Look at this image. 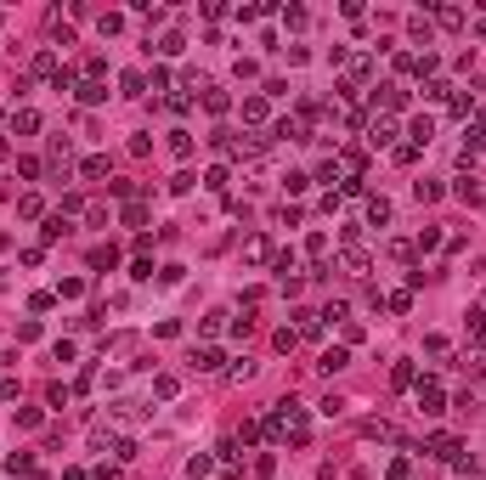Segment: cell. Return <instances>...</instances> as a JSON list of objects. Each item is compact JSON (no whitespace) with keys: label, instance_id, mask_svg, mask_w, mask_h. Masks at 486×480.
Returning <instances> with one entry per match:
<instances>
[{"label":"cell","instance_id":"cell-21","mask_svg":"<svg viewBox=\"0 0 486 480\" xmlns=\"http://www.w3.org/2000/svg\"><path fill=\"white\" fill-rule=\"evenodd\" d=\"M362 435H368V441H396V429H391L385 418H368V424H362Z\"/></svg>","mask_w":486,"mask_h":480},{"label":"cell","instance_id":"cell-6","mask_svg":"<svg viewBox=\"0 0 486 480\" xmlns=\"http://www.w3.org/2000/svg\"><path fill=\"white\" fill-rule=\"evenodd\" d=\"M6 475H17V480H40V469H34V452H11V458H6Z\"/></svg>","mask_w":486,"mask_h":480},{"label":"cell","instance_id":"cell-18","mask_svg":"<svg viewBox=\"0 0 486 480\" xmlns=\"http://www.w3.org/2000/svg\"><path fill=\"white\" fill-rule=\"evenodd\" d=\"M227 108H232V96H227V90H210V85H204V113H215V119H221Z\"/></svg>","mask_w":486,"mask_h":480},{"label":"cell","instance_id":"cell-39","mask_svg":"<svg viewBox=\"0 0 486 480\" xmlns=\"http://www.w3.org/2000/svg\"><path fill=\"white\" fill-rule=\"evenodd\" d=\"M210 469H215V458H204V452H198V458L187 464V475H192V480H204V475H210Z\"/></svg>","mask_w":486,"mask_h":480},{"label":"cell","instance_id":"cell-9","mask_svg":"<svg viewBox=\"0 0 486 480\" xmlns=\"http://www.w3.org/2000/svg\"><path fill=\"white\" fill-rule=\"evenodd\" d=\"M368 226H391V198H385V192L368 198Z\"/></svg>","mask_w":486,"mask_h":480},{"label":"cell","instance_id":"cell-8","mask_svg":"<svg viewBox=\"0 0 486 480\" xmlns=\"http://www.w3.org/2000/svg\"><path fill=\"white\" fill-rule=\"evenodd\" d=\"M430 136H435V119H430V113H424V119H413V125H407V147H424V142H430Z\"/></svg>","mask_w":486,"mask_h":480},{"label":"cell","instance_id":"cell-40","mask_svg":"<svg viewBox=\"0 0 486 480\" xmlns=\"http://www.w3.org/2000/svg\"><path fill=\"white\" fill-rule=\"evenodd\" d=\"M385 306H391V311H396V317H402L407 306H413V294H407V288H396V294H385Z\"/></svg>","mask_w":486,"mask_h":480},{"label":"cell","instance_id":"cell-47","mask_svg":"<svg viewBox=\"0 0 486 480\" xmlns=\"http://www.w3.org/2000/svg\"><path fill=\"white\" fill-rule=\"evenodd\" d=\"M91 385H96V367H80V379H74V396H85Z\"/></svg>","mask_w":486,"mask_h":480},{"label":"cell","instance_id":"cell-52","mask_svg":"<svg viewBox=\"0 0 486 480\" xmlns=\"http://www.w3.org/2000/svg\"><path fill=\"white\" fill-rule=\"evenodd\" d=\"M481 34H486V28H481Z\"/></svg>","mask_w":486,"mask_h":480},{"label":"cell","instance_id":"cell-35","mask_svg":"<svg viewBox=\"0 0 486 480\" xmlns=\"http://www.w3.org/2000/svg\"><path fill=\"white\" fill-rule=\"evenodd\" d=\"M96 28H102V34H119V28H125V17H119V11H102V17H96Z\"/></svg>","mask_w":486,"mask_h":480},{"label":"cell","instance_id":"cell-13","mask_svg":"<svg viewBox=\"0 0 486 480\" xmlns=\"http://www.w3.org/2000/svg\"><path fill=\"white\" fill-rule=\"evenodd\" d=\"M277 136H283V142H311L306 119H277Z\"/></svg>","mask_w":486,"mask_h":480},{"label":"cell","instance_id":"cell-22","mask_svg":"<svg viewBox=\"0 0 486 480\" xmlns=\"http://www.w3.org/2000/svg\"><path fill=\"white\" fill-rule=\"evenodd\" d=\"M243 119H249V125H266V96H249V102H243Z\"/></svg>","mask_w":486,"mask_h":480},{"label":"cell","instance_id":"cell-36","mask_svg":"<svg viewBox=\"0 0 486 480\" xmlns=\"http://www.w3.org/2000/svg\"><path fill=\"white\" fill-rule=\"evenodd\" d=\"M192 187H198V175H192V169H181V175H170V192H192Z\"/></svg>","mask_w":486,"mask_h":480},{"label":"cell","instance_id":"cell-41","mask_svg":"<svg viewBox=\"0 0 486 480\" xmlns=\"http://www.w3.org/2000/svg\"><path fill=\"white\" fill-rule=\"evenodd\" d=\"M119 85H125V96H142V90H148V74H125Z\"/></svg>","mask_w":486,"mask_h":480},{"label":"cell","instance_id":"cell-7","mask_svg":"<svg viewBox=\"0 0 486 480\" xmlns=\"http://www.w3.org/2000/svg\"><path fill=\"white\" fill-rule=\"evenodd\" d=\"M57 74H63V63H57V51L46 46V51L34 57V80H57Z\"/></svg>","mask_w":486,"mask_h":480},{"label":"cell","instance_id":"cell-11","mask_svg":"<svg viewBox=\"0 0 486 480\" xmlns=\"http://www.w3.org/2000/svg\"><path fill=\"white\" fill-rule=\"evenodd\" d=\"M74 96H80L85 108H96V102H108V85H96V80H80V85H74Z\"/></svg>","mask_w":486,"mask_h":480},{"label":"cell","instance_id":"cell-49","mask_svg":"<svg viewBox=\"0 0 486 480\" xmlns=\"http://www.w3.org/2000/svg\"><path fill=\"white\" fill-rule=\"evenodd\" d=\"M91 480H119V469H108V464H96V469H91Z\"/></svg>","mask_w":486,"mask_h":480},{"label":"cell","instance_id":"cell-51","mask_svg":"<svg viewBox=\"0 0 486 480\" xmlns=\"http://www.w3.org/2000/svg\"><path fill=\"white\" fill-rule=\"evenodd\" d=\"M68 480H85V475H80V469H68Z\"/></svg>","mask_w":486,"mask_h":480},{"label":"cell","instance_id":"cell-42","mask_svg":"<svg viewBox=\"0 0 486 480\" xmlns=\"http://www.w3.org/2000/svg\"><path fill=\"white\" fill-rule=\"evenodd\" d=\"M108 192H113V198H125V204H136V187H130V181H108Z\"/></svg>","mask_w":486,"mask_h":480},{"label":"cell","instance_id":"cell-32","mask_svg":"<svg viewBox=\"0 0 486 480\" xmlns=\"http://www.w3.org/2000/svg\"><path fill=\"white\" fill-rule=\"evenodd\" d=\"M470 339L486 350V311H470Z\"/></svg>","mask_w":486,"mask_h":480},{"label":"cell","instance_id":"cell-50","mask_svg":"<svg viewBox=\"0 0 486 480\" xmlns=\"http://www.w3.org/2000/svg\"><path fill=\"white\" fill-rule=\"evenodd\" d=\"M475 136H486V108H481V119H475Z\"/></svg>","mask_w":486,"mask_h":480},{"label":"cell","instance_id":"cell-19","mask_svg":"<svg viewBox=\"0 0 486 480\" xmlns=\"http://www.w3.org/2000/svg\"><path fill=\"white\" fill-rule=\"evenodd\" d=\"M80 175L85 181H102V175H108V153H91V159L80 164Z\"/></svg>","mask_w":486,"mask_h":480},{"label":"cell","instance_id":"cell-2","mask_svg":"<svg viewBox=\"0 0 486 480\" xmlns=\"http://www.w3.org/2000/svg\"><path fill=\"white\" fill-rule=\"evenodd\" d=\"M407 102H413V96H407V85H379V90H373V108H385V113H396V108H407Z\"/></svg>","mask_w":486,"mask_h":480},{"label":"cell","instance_id":"cell-15","mask_svg":"<svg viewBox=\"0 0 486 480\" xmlns=\"http://www.w3.org/2000/svg\"><path fill=\"white\" fill-rule=\"evenodd\" d=\"M323 373H339V367H351V350L345 345H334V350H323V362H317Z\"/></svg>","mask_w":486,"mask_h":480},{"label":"cell","instance_id":"cell-26","mask_svg":"<svg viewBox=\"0 0 486 480\" xmlns=\"http://www.w3.org/2000/svg\"><path fill=\"white\" fill-rule=\"evenodd\" d=\"M272 271L289 283V271H294V249H277V254H272Z\"/></svg>","mask_w":486,"mask_h":480},{"label":"cell","instance_id":"cell-37","mask_svg":"<svg viewBox=\"0 0 486 480\" xmlns=\"http://www.w3.org/2000/svg\"><path fill=\"white\" fill-rule=\"evenodd\" d=\"M345 266H351V277H362V271H368V254H362V249H345Z\"/></svg>","mask_w":486,"mask_h":480},{"label":"cell","instance_id":"cell-4","mask_svg":"<svg viewBox=\"0 0 486 480\" xmlns=\"http://www.w3.org/2000/svg\"><path fill=\"white\" fill-rule=\"evenodd\" d=\"M68 232H74V221H68V215H46V226H40V243H63Z\"/></svg>","mask_w":486,"mask_h":480},{"label":"cell","instance_id":"cell-14","mask_svg":"<svg viewBox=\"0 0 486 480\" xmlns=\"http://www.w3.org/2000/svg\"><path fill=\"white\" fill-rule=\"evenodd\" d=\"M221 362H227V356H221L215 345H204V350L192 356V367H198V373H221Z\"/></svg>","mask_w":486,"mask_h":480},{"label":"cell","instance_id":"cell-46","mask_svg":"<svg viewBox=\"0 0 486 480\" xmlns=\"http://www.w3.org/2000/svg\"><path fill=\"white\" fill-rule=\"evenodd\" d=\"M396 74H418V57L413 51H396Z\"/></svg>","mask_w":486,"mask_h":480},{"label":"cell","instance_id":"cell-29","mask_svg":"<svg viewBox=\"0 0 486 480\" xmlns=\"http://www.w3.org/2000/svg\"><path fill=\"white\" fill-rule=\"evenodd\" d=\"M232 441H238V447H254V441H260V424H254V418H243V424H238V435H232Z\"/></svg>","mask_w":486,"mask_h":480},{"label":"cell","instance_id":"cell-44","mask_svg":"<svg viewBox=\"0 0 486 480\" xmlns=\"http://www.w3.org/2000/svg\"><path fill=\"white\" fill-rule=\"evenodd\" d=\"M254 475H277V452H260L254 458Z\"/></svg>","mask_w":486,"mask_h":480},{"label":"cell","instance_id":"cell-43","mask_svg":"<svg viewBox=\"0 0 486 480\" xmlns=\"http://www.w3.org/2000/svg\"><path fill=\"white\" fill-rule=\"evenodd\" d=\"M413 192H418V204H435V198H441V187H435V181H418Z\"/></svg>","mask_w":486,"mask_h":480},{"label":"cell","instance_id":"cell-12","mask_svg":"<svg viewBox=\"0 0 486 480\" xmlns=\"http://www.w3.org/2000/svg\"><path fill=\"white\" fill-rule=\"evenodd\" d=\"M11 130H17V136H34V130H40V113H34V108H17V113H11Z\"/></svg>","mask_w":486,"mask_h":480},{"label":"cell","instance_id":"cell-10","mask_svg":"<svg viewBox=\"0 0 486 480\" xmlns=\"http://www.w3.org/2000/svg\"><path fill=\"white\" fill-rule=\"evenodd\" d=\"M113 266H119V249L113 243H96L91 249V271H113Z\"/></svg>","mask_w":486,"mask_h":480},{"label":"cell","instance_id":"cell-38","mask_svg":"<svg viewBox=\"0 0 486 480\" xmlns=\"http://www.w3.org/2000/svg\"><path fill=\"white\" fill-rule=\"evenodd\" d=\"M80 294H85V283H80V277H68V283H57V300H80Z\"/></svg>","mask_w":486,"mask_h":480},{"label":"cell","instance_id":"cell-27","mask_svg":"<svg viewBox=\"0 0 486 480\" xmlns=\"http://www.w3.org/2000/svg\"><path fill=\"white\" fill-rule=\"evenodd\" d=\"M153 51H159V57H181V51H187V40H181V34H164Z\"/></svg>","mask_w":486,"mask_h":480},{"label":"cell","instance_id":"cell-48","mask_svg":"<svg viewBox=\"0 0 486 480\" xmlns=\"http://www.w3.org/2000/svg\"><path fill=\"white\" fill-rule=\"evenodd\" d=\"M413 475V464H407V458H396V464H391V480H407Z\"/></svg>","mask_w":486,"mask_h":480},{"label":"cell","instance_id":"cell-17","mask_svg":"<svg viewBox=\"0 0 486 480\" xmlns=\"http://www.w3.org/2000/svg\"><path fill=\"white\" fill-rule=\"evenodd\" d=\"M153 396H159V401H175V396H181V379H175V373H159V379H153Z\"/></svg>","mask_w":486,"mask_h":480},{"label":"cell","instance_id":"cell-25","mask_svg":"<svg viewBox=\"0 0 486 480\" xmlns=\"http://www.w3.org/2000/svg\"><path fill=\"white\" fill-rule=\"evenodd\" d=\"M17 215H23V221H34V215H46V204H40L34 192H23V198H17Z\"/></svg>","mask_w":486,"mask_h":480},{"label":"cell","instance_id":"cell-20","mask_svg":"<svg viewBox=\"0 0 486 480\" xmlns=\"http://www.w3.org/2000/svg\"><path fill=\"white\" fill-rule=\"evenodd\" d=\"M435 23L441 28H464V6H435Z\"/></svg>","mask_w":486,"mask_h":480},{"label":"cell","instance_id":"cell-5","mask_svg":"<svg viewBox=\"0 0 486 480\" xmlns=\"http://www.w3.org/2000/svg\"><path fill=\"white\" fill-rule=\"evenodd\" d=\"M272 254H277V249H272V238H260V232L243 243V260H254V266H272Z\"/></svg>","mask_w":486,"mask_h":480},{"label":"cell","instance_id":"cell-30","mask_svg":"<svg viewBox=\"0 0 486 480\" xmlns=\"http://www.w3.org/2000/svg\"><path fill=\"white\" fill-rule=\"evenodd\" d=\"M125 226H148V204H142V198L125 204Z\"/></svg>","mask_w":486,"mask_h":480},{"label":"cell","instance_id":"cell-16","mask_svg":"<svg viewBox=\"0 0 486 480\" xmlns=\"http://www.w3.org/2000/svg\"><path fill=\"white\" fill-rule=\"evenodd\" d=\"M391 385H396V390H413V385H418V367H413V362H396V367H391Z\"/></svg>","mask_w":486,"mask_h":480},{"label":"cell","instance_id":"cell-28","mask_svg":"<svg viewBox=\"0 0 486 480\" xmlns=\"http://www.w3.org/2000/svg\"><path fill=\"white\" fill-rule=\"evenodd\" d=\"M430 249H441V232H435V226H424V232H418V243H413V254H430Z\"/></svg>","mask_w":486,"mask_h":480},{"label":"cell","instance_id":"cell-24","mask_svg":"<svg viewBox=\"0 0 486 480\" xmlns=\"http://www.w3.org/2000/svg\"><path fill=\"white\" fill-rule=\"evenodd\" d=\"M227 181H232V175H227V164H215V169H204V187H210V192H227Z\"/></svg>","mask_w":486,"mask_h":480},{"label":"cell","instance_id":"cell-33","mask_svg":"<svg viewBox=\"0 0 486 480\" xmlns=\"http://www.w3.org/2000/svg\"><path fill=\"white\" fill-rule=\"evenodd\" d=\"M447 96H453V85H447V80H430V85H424V102H447Z\"/></svg>","mask_w":486,"mask_h":480},{"label":"cell","instance_id":"cell-34","mask_svg":"<svg viewBox=\"0 0 486 480\" xmlns=\"http://www.w3.org/2000/svg\"><path fill=\"white\" fill-rule=\"evenodd\" d=\"M51 164L68 175V136H57V142H51Z\"/></svg>","mask_w":486,"mask_h":480},{"label":"cell","instance_id":"cell-1","mask_svg":"<svg viewBox=\"0 0 486 480\" xmlns=\"http://www.w3.org/2000/svg\"><path fill=\"white\" fill-rule=\"evenodd\" d=\"M413 396H418V407L435 418V412H447V390H441V379H418L413 385Z\"/></svg>","mask_w":486,"mask_h":480},{"label":"cell","instance_id":"cell-45","mask_svg":"<svg viewBox=\"0 0 486 480\" xmlns=\"http://www.w3.org/2000/svg\"><path fill=\"white\" fill-rule=\"evenodd\" d=\"M102 74H108V63H102V57H85V80L102 85Z\"/></svg>","mask_w":486,"mask_h":480},{"label":"cell","instance_id":"cell-3","mask_svg":"<svg viewBox=\"0 0 486 480\" xmlns=\"http://www.w3.org/2000/svg\"><path fill=\"white\" fill-rule=\"evenodd\" d=\"M391 142H396V119H385V113H379V119L368 125V147H391Z\"/></svg>","mask_w":486,"mask_h":480},{"label":"cell","instance_id":"cell-31","mask_svg":"<svg viewBox=\"0 0 486 480\" xmlns=\"http://www.w3.org/2000/svg\"><path fill=\"white\" fill-rule=\"evenodd\" d=\"M17 424H23V429H40L46 412H40V407H17Z\"/></svg>","mask_w":486,"mask_h":480},{"label":"cell","instance_id":"cell-23","mask_svg":"<svg viewBox=\"0 0 486 480\" xmlns=\"http://www.w3.org/2000/svg\"><path fill=\"white\" fill-rule=\"evenodd\" d=\"M170 153H175V159H192V136H187V130H170Z\"/></svg>","mask_w":486,"mask_h":480}]
</instances>
